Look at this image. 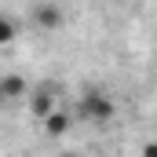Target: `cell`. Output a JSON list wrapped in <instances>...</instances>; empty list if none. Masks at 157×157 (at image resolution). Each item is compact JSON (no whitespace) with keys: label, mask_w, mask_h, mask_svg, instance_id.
<instances>
[{"label":"cell","mask_w":157,"mask_h":157,"mask_svg":"<svg viewBox=\"0 0 157 157\" xmlns=\"http://www.w3.org/2000/svg\"><path fill=\"white\" fill-rule=\"evenodd\" d=\"M117 117V102H113V95L110 91H102V88H95V84H88L84 91H80L77 106H73V121H84V124H110V121Z\"/></svg>","instance_id":"obj_1"},{"label":"cell","mask_w":157,"mask_h":157,"mask_svg":"<svg viewBox=\"0 0 157 157\" xmlns=\"http://www.w3.org/2000/svg\"><path fill=\"white\" fill-rule=\"evenodd\" d=\"M73 124H77V121H73V110H66V106H55L48 117H40V128H44L48 139H62V135H70Z\"/></svg>","instance_id":"obj_2"},{"label":"cell","mask_w":157,"mask_h":157,"mask_svg":"<svg viewBox=\"0 0 157 157\" xmlns=\"http://www.w3.org/2000/svg\"><path fill=\"white\" fill-rule=\"evenodd\" d=\"M59 106V88L55 84H37V88H29V110H33V117H48L51 110Z\"/></svg>","instance_id":"obj_3"},{"label":"cell","mask_w":157,"mask_h":157,"mask_svg":"<svg viewBox=\"0 0 157 157\" xmlns=\"http://www.w3.org/2000/svg\"><path fill=\"white\" fill-rule=\"evenodd\" d=\"M33 22H37L40 29L55 33V29H62V22H66V11H62L55 0H40L37 7H33Z\"/></svg>","instance_id":"obj_4"},{"label":"cell","mask_w":157,"mask_h":157,"mask_svg":"<svg viewBox=\"0 0 157 157\" xmlns=\"http://www.w3.org/2000/svg\"><path fill=\"white\" fill-rule=\"evenodd\" d=\"M0 91H4V99H26L29 95V80L22 73H7V77H0Z\"/></svg>","instance_id":"obj_5"},{"label":"cell","mask_w":157,"mask_h":157,"mask_svg":"<svg viewBox=\"0 0 157 157\" xmlns=\"http://www.w3.org/2000/svg\"><path fill=\"white\" fill-rule=\"evenodd\" d=\"M15 37H18V22L0 11V48H4V44H15Z\"/></svg>","instance_id":"obj_6"},{"label":"cell","mask_w":157,"mask_h":157,"mask_svg":"<svg viewBox=\"0 0 157 157\" xmlns=\"http://www.w3.org/2000/svg\"><path fill=\"white\" fill-rule=\"evenodd\" d=\"M59 157H80V154H59Z\"/></svg>","instance_id":"obj_7"},{"label":"cell","mask_w":157,"mask_h":157,"mask_svg":"<svg viewBox=\"0 0 157 157\" xmlns=\"http://www.w3.org/2000/svg\"><path fill=\"white\" fill-rule=\"evenodd\" d=\"M113 4H132V0H113Z\"/></svg>","instance_id":"obj_8"},{"label":"cell","mask_w":157,"mask_h":157,"mask_svg":"<svg viewBox=\"0 0 157 157\" xmlns=\"http://www.w3.org/2000/svg\"><path fill=\"white\" fill-rule=\"evenodd\" d=\"M0 102H7V99H4V91H0Z\"/></svg>","instance_id":"obj_9"}]
</instances>
